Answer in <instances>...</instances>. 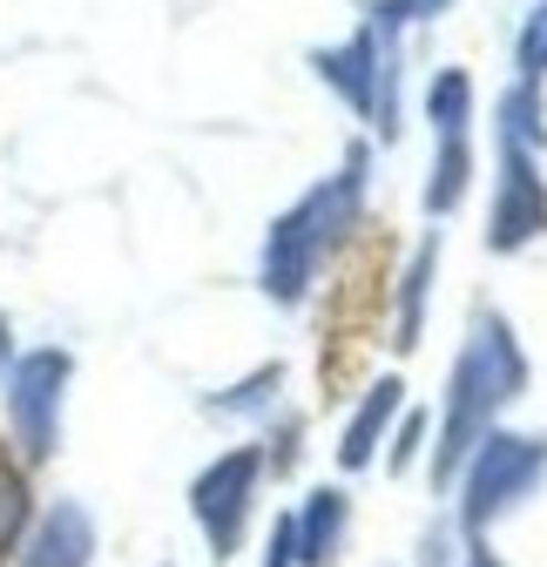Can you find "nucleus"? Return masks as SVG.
Masks as SVG:
<instances>
[{"label":"nucleus","instance_id":"obj_1","mask_svg":"<svg viewBox=\"0 0 547 567\" xmlns=\"http://www.w3.org/2000/svg\"><path fill=\"white\" fill-rule=\"evenodd\" d=\"M534 480H540V446L534 440H494L473 460V480H466V527H487L494 514H507Z\"/></svg>","mask_w":547,"mask_h":567},{"label":"nucleus","instance_id":"obj_2","mask_svg":"<svg viewBox=\"0 0 547 567\" xmlns=\"http://www.w3.org/2000/svg\"><path fill=\"white\" fill-rule=\"evenodd\" d=\"M250 480H257V453H230V460H217L210 473L196 480V520L210 527V547L217 554H230L237 547V527H244V514H250Z\"/></svg>","mask_w":547,"mask_h":567},{"label":"nucleus","instance_id":"obj_3","mask_svg":"<svg viewBox=\"0 0 547 567\" xmlns=\"http://www.w3.org/2000/svg\"><path fill=\"white\" fill-rule=\"evenodd\" d=\"M89 547H95L89 520H82L75 507H54V514L41 520V534H34V547H28V560H21V567H82V560H89Z\"/></svg>","mask_w":547,"mask_h":567},{"label":"nucleus","instance_id":"obj_4","mask_svg":"<svg viewBox=\"0 0 547 567\" xmlns=\"http://www.w3.org/2000/svg\"><path fill=\"white\" fill-rule=\"evenodd\" d=\"M338 527H345V501H338V493H311L305 520H291V534H298V560L324 567L331 547H338Z\"/></svg>","mask_w":547,"mask_h":567},{"label":"nucleus","instance_id":"obj_5","mask_svg":"<svg viewBox=\"0 0 547 567\" xmlns=\"http://www.w3.org/2000/svg\"><path fill=\"white\" fill-rule=\"evenodd\" d=\"M392 392H399V385H372L365 412L352 419V433H345V466H365V460H372V440H379V425H385V412H392Z\"/></svg>","mask_w":547,"mask_h":567},{"label":"nucleus","instance_id":"obj_6","mask_svg":"<svg viewBox=\"0 0 547 567\" xmlns=\"http://www.w3.org/2000/svg\"><path fill=\"white\" fill-rule=\"evenodd\" d=\"M21 520H28V486H21V473H14L8 460H0V554L14 547Z\"/></svg>","mask_w":547,"mask_h":567},{"label":"nucleus","instance_id":"obj_7","mask_svg":"<svg viewBox=\"0 0 547 567\" xmlns=\"http://www.w3.org/2000/svg\"><path fill=\"white\" fill-rule=\"evenodd\" d=\"M466 567H494V560H487V554H481V547H473V554H466Z\"/></svg>","mask_w":547,"mask_h":567}]
</instances>
